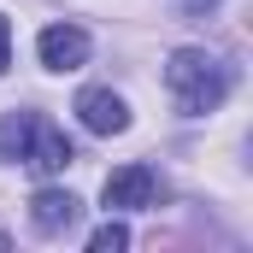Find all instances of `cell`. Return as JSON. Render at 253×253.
Listing matches in <instances>:
<instances>
[{
    "label": "cell",
    "instance_id": "obj_1",
    "mask_svg": "<svg viewBox=\"0 0 253 253\" xmlns=\"http://www.w3.org/2000/svg\"><path fill=\"white\" fill-rule=\"evenodd\" d=\"M165 88H171V100H177L183 118H206L230 94V65L218 53H206V47H177L165 59Z\"/></svg>",
    "mask_w": 253,
    "mask_h": 253
},
{
    "label": "cell",
    "instance_id": "obj_2",
    "mask_svg": "<svg viewBox=\"0 0 253 253\" xmlns=\"http://www.w3.org/2000/svg\"><path fill=\"white\" fill-rule=\"evenodd\" d=\"M0 159H24L36 177H59L77 153H71L65 129H53L42 112H6L0 118Z\"/></svg>",
    "mask_w": 253,
    "mask_h": 253
},
{
    "label": "cell",
    "instance_id": "obj_3",
    "mask_svg": "<svg viewBox=\"0 0 253 253\" xmlns=\"http://www.w3.org/2000/svg\"><path fill=\"white\" fill-rule=\"evenodd\" d=\"M106 212H147V206H159V177H153V165H118L112 177H106Z\"/></svg>",
    "mask_w": 253,
    "mask_h": 253
},
{
    "label": "cell",
    "instance_id": "obj_4",
    "mask_svg": "<svg viewBox=\"0 0 253 253\" xmlns=\"http://www.w3.org/2000/svg\"><path fill=\"white\" fill-rule=\"evenodd\" d=\"M77 118H83V129H94V135H124L129 129V106H124V94H112V88H83L77 94Z\"/></svg>",
    "mask_w": 253,
    "mask_h": 253
},
{
    "label": "cell",
    "instance_id": "obj_5",
    "mask_svg": "<svg viewBox=\"0 0 253 253\" xmlns=\"http://www.w3.org/2000/svg\"><path fill=\"white\" fill-rule=\"evenodd\" d=\"M36 53H42L47 71H77V65H88V30H77V24H47L42 42H36Z\"/></svg>",
    "mask_w": 253,
    "mask_h": 253
},
{
    "label": "cell",
    "instance_id": "obj_6",
    "mask_svg": "<svg viewBox=\"0 0 253 253\" xmlns=\"http://www.w3.org/2000/svg\"><path fill=\"white\" fill-rule=\"evenodd\" d=\"M77 212H83V200L71 189H42L30 200V224H36V236H65L71 224H77Z\"/></svg>",
    "mask_w": 253,
    "mask_h": 253
},
{
    "label": "cell",
    "instance_id": "obj_7",
    "mask_svg": "<svg viewBox=\"0 0 253 253\" xmlns=\"http://www.w3.org/2000/svg\"><path fill=\"white\" fill-rule=\"evenodd\" d=\"M129 248V230L124 224H100L94 236H88V253H124Z\"/></svg>",
    "mask_w": 253,
    "mask_h": 253
},
{
    "label": "cell",
    "instance_id": "obj_8",
    "mask_svg": "<svg viewBox=\"0 0 253 253\" xmlns=\"http://www.w3.org/2000/svg\"><path fill=\"white\" fill-rule=\"evenodd\" d=\"M177 6H183V18H206V12H218L224 0H177Z\"/></svg>",
    "mask_w": 253,
    "mask_h": 253
},
{
    "label": "cell",
    "instance_id": "obj_9",
    "mask_svg": "<svg viewBox=\"0 0 253 253\" xmlns=\"http://www.w3.org/2000/svg\"><path fill=\"white\" fill-rule=\"evenodd\" d=\"M6 65H12V24L0 18V77H6Z\"/></svg>",
    "mask_w": 253,
    "mask_h": 253
}]
</instances>
